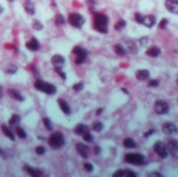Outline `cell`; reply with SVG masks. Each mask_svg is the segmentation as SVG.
Segmentation results:
<instances>
[{"label": "cell", "mask_w": 178, "mask_h": 177, "mask_svg": "<svg viewBox=\"0 0 178 177\" xmlns=\"http://www.w3.org/2000/svg\"><path fill=\"white\" fill-rule=\"evenodd\" d=\"M93 26L95 30L100 34H107L108 31V17L103 13H94Z\"/></svg>", "instance_id": "6da1fadb"}, {"label": "cell", "mask_w": 178, "mask_h": 177, "mask_svg": "<svg viewBox=\"0 0 178 177\" xmlns=\"http://www.w3.org/2000/svg\"><path fill=\"white\" fill-rule=\"evenodd\" d=\"M34 86L38 91H41L45 94H48V95H54L56 93V88L55 86H53L52 83H49V82H46L42 79H38L35 80L34 82Z\"/></svg>", "instance_id": "7a4b0ae2"}, {"label": "cell", "mask_w": 178, "mask_h": 177, "mask_svg": "<svg viewBox=\"0 0 178 177\" xmlns=\"http://www.w3.org/2000/svg\"><path fill=\"white\" fill-rule=\"evenodd\" d=\"M48 144L53 149H59L65 145V137L62 132L56 131L53 132L52 135L49 137Z\"/></svg>", "instance_id": "3957f363"}, {"label": "cell", "mask_w": 178, "mask_h": 177, "mask_svg": "<svg viewBox=\"0 0 178 177\" xmlns=\"http://www.w3.org/2000/svg\"><path fill=\"white\" fill-rule=\"evenodd\" d=\"M68 22L75 28H81L84 25L86 19L83 15L78 13H71L69 14V17H68Z\"/></svg>", "instance_id": "277c9868"}, {"label": "cell", "mask_w": 178, "mask_h": 177, "mask_svg": "<svg viewBox=\"0 0 178 177\" xmlns=\"http://www.w3.org/2000/svg\"><path fill=\"white\" fill-rule=\"evenodd\" d=\"M72 52L75 54V64L76 65H80L86 61L87 56V51L86 49H83L80 46H75L73 48Z\"/></svg>", "instance_id": "5b68a950"}, {"label": "cell", "mask_w": 178, "mask_h": 177, "mask_svg": "<svg viewBox=\"0 0 178 177\" xmlns=\"http://www.w3.org/2000/svg\"><path fill=\"white\" fill-rule=\"evenodd\" d=\"M125 160L132 165H144L145 156L141 153H127L125 155Z\"/></svg>", "instance_id": "8992f818"}, {"label": "cell", "mask_w": 178, "mask_h": 177, "mask_svg": "<svg viewBox=\"0 0 178 177\" xmlns=\"http://www.w3.org/2000/svg\"><path fill=\"white\" fill-rule=\"evenodd\" d=\"M153 149H154L155 153H156L160 157H161V159H167V157H168L169 151H168V148H167V145L164 143V142H161V141L155 142L154 146H153Z\"/></svg>", "instance_id": "52a82bcc"}, {"label": "cell", "mask_w": 178, "mask_h": 177, "mask_svg": "<svg viewBox=\"0 0 178 177\" xmlns=\"http://www.w3.org/2000/svg\"><path fill=\"white\" fill-rule=\"evenodd\" d=\"M169 104L164 100L158 99L154 103V111L155 113L158 114V115H166V114L169 113Z\"/></svg>", "instance_id": "ba28073f"}, {"label": "cell", "mask_w": 178, "mask_h": 177, "mask_svg": "<svg viewBox=\"0 0 178 177\" xmlns=\"http://www.w3.org/2000/svg\"><path fill=\"white\" fill-rule=\"evenodd\" d=\"M161 130H163V132L167 135H173L178 133V127L175 124L172 123V122H166V123H164L163 126H161Z\"/></svg>", "instance_id": "9c48e42d"}, {"label": "cell", "mask_w": 178, "mask_h": 177, "mask_svg": "<svg viewBox=\"0 0 178 177\" xmlns=\"http://www.w3.org/2000/svg\"><path fill=\"white\" fill-rule=\"evenodd\" d=\"M169 153L174 156L175 159H178V141L177 140H170L167 145Z\"/></svg>", "instance_id": "30bf717a"}, {"label": "cell", "mask_w": 178, "mask_h": 177, "mask_svg": "<svg viewBox=\"0 0 178 177\" xmlns=\"http://www.w3.org/2000/svg\"><path fill=\"white\" fill-rule=\"evenodd\" d=\"M65 62L66 59L61 54H55L51 58V64L53 65L54 68H61V69H63V67L65 66Z\"/></svg>", "instance_id": "8fae6325"}, {"label": "cell", "mask_w": 178, "mask_h": 177, "mask_svg": "<svg viewBox=\"0 0 178 177\" xmlns=\"http://www.w3.org/2000/svg\"><path fill=\"white\" fill-rule=\"evenodd\" d=\"M166 10L172 14H178V0H166Z\"/></svg>", "instance_id": "7c38bea8"}, {"label": "cell", "mask_w": 178, "mask_h": 177, "mask_svg": "<svg viewBox=\"0 0 178 177\" xmlns=\"http://www.w3.org/2000/svg\"><path fill=\"white\" fill-rule=\"evenodd\" d=\"M76 150H77L79 155H81V157H83V159H87L89 157L90 148L87 145H84V144L83 143L76 144Z\"/></svg>", "instance_id": "4fadbf2b"}, {"label": "cell", "mask_w": 178, "mask_h": 177, "mask_svg": "<svg viewBox=\"0 0 178 177\" xmlns=\"http://www.w3.org/2000/svg\"><path fill=\"white\" fill-rule=\"evenodd\" d=\"M26 47L30 51H38L40 48V43H39V41L34 37V38H31L30 41L26 42Z\"/></svg>", "instance_id": "5bb4252c"}, {"label": "cell", "mask_w": 178, "mask_h": 177, "mask_svg": "<svg viewBox=\"0 0 178 177\" xmlns=\"http://www.w3.org/2000/svg\"><path fill=\"white\" fill-rule=\"evenodd\" d=\"M57 102H59V107H61V110L63 113L65 114V115H70L71 114V108H70V105L68 104V102L66 101V100L64 99H57Z\"/></svg>", "instance_id": "9a60e30c"}, {"label": "cell", "mask_w": 178, "mask_h": 177, "mask_svg": "<svg viewBox=\"0 0 178 177\" xmlns=\"http://www.w3.org/2000/svg\"><path fill=\"white\" fill-rule=\"evenodd\" d=\"M156 23V18L154 17L153 15H147L146 17H144V20H143V24L148 28H151L155 25Z\"/></svg>", "instance_id": "2e32d148"}, {"label": "cell", "mask_w": 178, "mask_h": 177, "mask_svg": "<svg viewBox=\"0 0 178 177\" xmlns=\"http://www.w3.org/2000/svg\"><path fill=\"white\" fill-rule=\"evenodd\" d=\"M136 79H139V80H141V81H144V80L149 79L150 73H149V71H148V70L142 69V70L136 71Z\"/></svg>", "instance_id": "e0dca14e"}, {"label": "cell", "mask_w": 178, "mask_h": 177, "mask_svg": "<svg viewBox=\"0 0 178 177\" xmlns=\"http://www.w3.org/2000/svg\"><path fill=\"white\" fill-rule=\"evenodd\" d=\"M160 53H161V50L157 46H152V47H150L149 49H147L146 51V54L148 56H150V58H157Z\"/></svg>", "instance_id": "ac0fdd59"}, {"label": "cell", "mask_w": 178, "mask_h": 177, "mask_svg": "<svg viewBox=\"0 0 178 177\" xmlns=\"http://www.w3.org/2000/svg\"><path fill=\"white\" fill-rule=\"evenodd\" d=\"M7 94H9L10 96L13 98V99L17 100V101H20V102H23V101H24V97L22 96V95L19 93L18 91H16V90L9 89V90H7Z\"/></svg>", "instance_id": "d6986e66"}, {"label": "cell", "mask_w": 178, "mask_h": 177, "mask_svg": "<svg viewBox=\"0 0 178 177\" xmlns=\"http://www.w3.org/2000/svg\"><path fill=\"white\" fill-rule=\"evenodd\" d=\"M24 10H25V12L28 14V15L34 16L35 14L34 4L32 3L30 0H26V1H25V3H24Z\"/></svg>", "instance_id": "ffe728a7"}, {"label": "cell", "mask_w": 178, "mask_h": 177, "mask_svg": "<svg viewBox=\"0 0 178 177\" xmlns=\"http://www.w3.org/2000/svg\"><path fill=\"white\" fill-rule=\"evenodd\" d=\"M73 131L77 135H83L84 133L89 131V127L84 124H78V125H76V127L74 128Z\"/></svg>", "instance_id": "44dd1931"}, {"label": "cell", "mask_w": 178, "mask_h": 177, "mask_svg": "<svg viewBox=\"0 0 178 177\" xmlns=\"http://www.w3.org/2000/svg\"><path fill=\"white\" fill-rule=\"evenodd\" d=\"M24 170L26 171L27 173L29 174L30 176H34V177H39L42 175V172H41L40 170H37V169H34V168H31V167H29L28 165H25L23 167Z\"/></svg>", "instance_id": "7402d4cb"}, {"label": "cell", "mask_w": 178, "mask_h": 177, "mask_svg": "<svg viewBox=\"0 0 178 177\" xmlns=\"http://www.w3.org/2000/svg\"><path fill=\"white\" fill-rule=\"evenodd\" d=\"M114 51L116 52V54H118V55L120 56H125L126 54H127V50L120 44H116L114 46Z\"/></svg>", "instance_id": "603a6c76"}, {"label": "cell", "mask_w": 178, "mask_h": 177, "mask_svg": "<svg viewBox=\"0 0 178 177\" xmlns=\"http://www.w3.org/2000/svg\"><path fill=\"white\" fill-rule=\"evenodd\" d=\"M123 42L126 43V45L128 46V51H129V52L133 53V54H136V52H138V49H136L135 42H132L131 40H126V39L123 40Z\"/></svg>", "instance_id": "cb8c5ba5"}, {"label": "cell", "mask_w": 178, "mask_h": 177, "mask_svg": "<svg viewBox=\"0 0 178 177\" xmlns=\"http://www.w3.org/2000/svg\"><path fill=\"white\" fill-rule=\"evenodd\" d=\"M123 145H124V147H126V148H136V143L135 142V140L131 138H125L124 140H123Z\"/></svg>", "instance_id": "d4e9b609"}, {"label": "cell", "mask_w": 178, "mask_h": 177, "mask_svg": "<svg viewBox=\"0 0 178 177\" xmlns=\"http://www.w3.org/2000/svg\"><path fill=\"white\" fill-rule=\"evenodd\" d=\"M1 129H2V132H3L7 138L10 139L12 141H15V135H14V132L6 126V125H4V124L1 125Z\"/></svg>", "instance_id": "484cf974"}, {"label": "cell", "mask_w": 178, "mask_h": 177, "mask_svg": "<svg viewBox=\"0 0 178 177\" xmlns=\"http://www.w3.org/2000/svg\"><path fill=\"white\" fill-rule=\"evenodd\" d=\"M54 23H55L56 26H62L66 23V20L64 18V16L62 14H56L55 18H54Z\"/></svg>", "instance_id": "4316f807"}, {"label": "cell", "mask_w": 178, "mask_h": 177, "mask_svg": "<svg viewBox=\"0 0 178 177\" xmlns=\"http://www.w3.org/2000/svg\"><path fill=\"white\" fill-rule=\"evenodd\" d=\"M125 26H126V21L124 19H120V20H118L116 24H115V29H116L117 31H120L122 30Z\"/></svg>", "instance_id": "83f0119b"}, {"label": "cell", "mask_w": 178, "mask_h": 177, "mask_svg": "<svg viewBox=\"0 0 178 177\" xmlns=\"http://www.w3.org/2000/svg\"><path fill=\"white\" fill-rule=\"evenodd\" d=\"M16 135H17L20 139H23V140L27 138V133L25 132V130L19 126L16 127Z\"/></svg>", "instance_id": "f1b7e54d"}, {"label": "cell", "mask_w": 178, "mask_h": 177, "mask_svg": "<svg viewBox=\"0 0 178 177\" xmlns=\"http://www.w3.org/2000/svg\"><path fill=\"white\" fill-rule=\"evenodd\" d=\"M20 121H21V117L19 115H17V114H13V116L10 117L9 123L10 125H16V124H18Z\"/></svg>", "instance_id": "f546056e"}, {"label": "cell", "mask_w": 178, "mask_h": 177, "mask_svg": "<svg viewBox=\"0 0 178 177\" xmlns=\"http://www.w3.org/2000/svg\"><path fill=\"white\" fill-rule=\"evenodd\" d=\"M92 128H93V130H94V131H96V132H100L101 130H102V128H103V124L101 123L100 121H95L94 123H93Z\"/></svg>", "instance_id": "4dcf8cb0"}, {"label": "cell", "mask_w": 178, "mask_h": 177, "mask_svg": "<svg viewBox=\"0 0 178 177\" xmlns=\"http://www.w3.org/2000/svg\"><path fill=\"white\" fill-rule=\"evenodd\" d=\"M43 123L44 125H45L46 129L47 130H53V126H52V123H51V120L49 118H44L43 119Z\"/></svg>", "instance_id": "1f68e13d"}, {"label": "cell", "mask_w": 178, "mask_h": 177, "mask_svg": "<svg viewBox=\"0 0 178 177\" xmlns=\"http://www.w3.org/2000/svg\"><path fill=\"white\" fill-rule=\"evenodd\" d=\"M32 28L34 29V30H42V29L44 28V25L42 23L40 22V21H38V20H34V22H32Z\"/></svg>", "instance_id": "d6a6232c"}, {"label": "cell", "mask_w": 178, "mask_h": 177, "mask_svg": "<svg viewBox=\"0 0 178 177\" xmlns=\"http://www.w3.org/2000/svg\"><path fill=\"white\" fill-rule=\"evenodd\" d=\"M17 71H18V67L13 64H10V66L6 68V73H9V74H15Z\"/></svg>", "instance_id": "836d02e7"}, {"label": "cell", "mask_w": 178, "mask_h": 177, "mask_svg": "<svg viewBox=\"0 0 178 177\" xmlns=\"http://www.w3.org/2000/svg\"><path fill=\"white\" fill-rule=\"evenodd\" d=\"M83 140L86 141V142H87V143H92V142H93V139H94L90 131L86 132V133H84V135H83Z\"/></svg>", "instance_id": "e575fe53"}, {"label": "cell", "mask_w": 178, "mask_h": 177, "mask_svg": "<svg viewBox=\"0 0 178 177\" xmlns=\"http://www.w3.org/2000/svg\"><path fill=\"white\" fill-rule=\"evenodd\" d=\"M168 23H169V20L167 18H164V19H161L160 20V29H166L167 28V25H168Z\"/></svg>", "instance_id": "d590c367"}, {"label": "cell", "mask_w": 178, "mask_h": 177, "mask_svg": "<svg viewBox=\"0 0 178 177\" xmlns=\"http://www.w3.org/2000/svg\"><path fill=\"white\" fill-rule=\"evenodd\" d=\"M83 169L87 171V172L91 173V172H93V170H94V167H93V165L91 164V163H84Z\"/></svg>", "instance_id": "8d00e7d4"}, {"label": "cell", "mask_w": 178, "mask_h": 177, "mask_svg": "<svg viewBox=\"0 0 178 177\" xmlns=\"http://www.w3.org/2000/svg\"><path fill=\"white\" fill-rule=\"evenodd\" d=\"M73 90L76 92H80L83 90V82H77L75 84H73Z\"/></svg>", "instance_id": "74e56055"}, {"label": "cell", "mask_w": 178, "mask_h": 177, "mask_svg": "<svg viewBox=\"0 0 178 177\" xmlns=\"http://www.w3.org/2000/svg\"><path fill=\"white\" fill-rule=\"evenodd\" d=\"M135 20H136L139 24H143L144 17H143V16H142L140 13H136V14H135Z\"/></svg>", "instance_id": "f35d334b"}, {"label": "cell", "mask_w": 178, "mask_h": 177, "mask_svg": "<svg viewBox=\"0 0 178 177\" xmlns=\"http://www.w3.org/2000/svg\"><path fill=\"white\" fill-rule=\"evenodd\" d=\"M54 70H55V72L57 73V74L61 76L63 80H66V79H67V76H66L65 73L63 72V70L61 69V68H54Z\"/></svg>", "instance_id": "ab89813d"}, {"label": "cell", "mask_w": 178, "mask_h": 177, "mask_svg": "<svg viewBox=\"0 0 178 177\" xmlns=\"http://www.w3.org/2000/svg\"><path fill=\"white\" fill-rule=\"evenodd\" d=\"M45 152H46V150L43 146H38L37 148H35V153L38 155H43V154H45Z\"/></svg>", "instance_id": "60d3db41"}, {"label": "cell", "mask_w": 178, "mask_h": 177, "mask_svg": "<svg viewBox=\"0 0 178 177\" xmlns=\"http://www.w3.org/2000/svg\"><path fill=\"white\" fill-rule=\"evenodd\" d=\"M113 176L114 177H123V176H125V171H123V170H118L116 171L114 174H113Z\"/></svg>", "instance_id": "b9f144b4"}, {"label": "cell", "mask_w": 178, "mask_h": 177, "mask_svg": "<svg viewBox=\"0 0 178 177\" xmlns=\"http://www.w3.org/2000/svg\"><path fill=\"white\" fill-rule=\"evenodd\" d=\"M148 41H149V38L148 37H142L141 39H140V43H141L142 46H145V45H147Z\"/></svg>", "instance_id": "7bdbcfd3"}, {"label": "cell", "mask_w": 178, "mask_h": 177, "mask_svg": "<svg viewBox=\"0 0 178 177\" xmlns=\"http://www.w3.org/2000/svg\"><path fill=\"white\" fill-rule=\"evenodd\" d=\"M148 86H158V80L157 79H151L148 82Z\"/></svg>", "instance_id": "ee69618b"}, {"label": "cell", "mask_w": 178, "mask_h": 177, "mask_svg": "<svg viewBox=\"0 0 178 177\" xmlns=\"http://www.w3.org/2000/svg\"><path fill=\"white\" fill-rule=\"evenodd\" d=\"M125 176H128V177H136V174L131 170H126L125 171Z\"/></svg>", "instance_id": "f6af8a7d"}, {"label": "cell", "mask_w": 178, "mask_h": 177, "mask_svg": "<svg viewBox=\"0 0 178 177\" xmlns=\"http://www.w3.org/2000/svg\"><path fill=\"white\" fill-rule=\"evenodd\" d=\"M87 3L89 5L90 9H92V7H94L96 5V1L95 0H87Z\"/></svg>", "instance_id": "bcb514c9"}, {"label": "cell", "mask_w": 178, "mask_h": 177, "mask_svg": "<svg viewBox=\"0 0 178 177\" xmlns=\"http://www.w3.org/2000/svg\"><path fill=\"white\" fill-rule=\"evenodd\" d=\"M154 132H155L154 129H150L149 131H147L146 133H144V137H145V138H148V137H150L151 135H153Z\"/></svg>", "instance_id": "7dc6e473"}, {"label": "cell", "mask_w": 178, "mask_h": 177, "mask_svg": "<svg viewBox=\"0 0 178 177\" xmlns=\"http://www.w3.org/2000/svg\"><path fill=\"white\" fill-rule=\"evenodd\" d=\"M100 152H101V149H100V147L98 146V145H96L94 147V153L96 155H98V154H100Z\"/></svg>", "instance_id": "c3c4849f"}, {"label": "cell", "mask_w": 178, "mask_h": 177, "mask_svg": "<svg viewBox=\"0 0 178 177\" xmlns=\"http://www.w3.org/2000/svg\"><path fill=\"white\" fill-rule=\"evenodd\" d=\"M150 177H161V176H163V175H161V174L160 173H157V172H154V173H151V174H150V175H149Z\"/></svg>", "instance_id": "681fc988"}, {"label": "cell", "mask_w": 178, "mask_h": 177, "mask_svg": "<svg viewBox=\"0 0 178 177\" xmlns=\"http://www.w3.org/2000/svg\"><path fill=\"white\" fill-rule=\"evenodd\" d=\"M0 155H1V157L2 159H6V155H5V152H4V150L2 148H0Z\"/></svg>", "instance_id": "f907efd6"}, {"label": "cell", "mask_w": 178, "mask_h": 177, "mask_svg": "<svg viewBox=\"0 0 178 177\" xmlns=\"http://www.w3.org/2000/svg\"><path fill=\"white\" fill-rule=\"evenodd\" d=\"M122 92H123V93H124V94H126V95L129 94V92H128V90L126 89V88H122Z\"/></svg>", "instance_id": "816d5d0a"}, {"label": "cell", "mask_w": 178, "mask_h": 177, "mask_svg": "<svg viewBox=\"0 0 178 177\" xmlns=\"http://www.w3.org/2000/svg\"><path fill=\"white\" fill-rule=\"evenodd\" d=\"M103 111V108H99V110L97 111V113H96V115L97 116H99V115H101V113Z\"/></svg>", "instance_id": "f5cc1de1"}, {"label": "cell", "mask_w": 178, "mask_h": 177, "mask_svg": "<svg viewBox=\"0 0 178 177\" xmlns=\"http://www.w3.org/2000/svg\"><path fill=\"white\" fill-rule=\"evenodd\" d=\"M3 12H4V7L2 6L1 4H0V15H1V14H3Z\"/></svg>", "instance_id": "db71d44e"}, {"label": "cell", "mask_w": 178, "mask_h": 177, "mask_svg": "<svg viewBox=\"0 0 178 177\" xmlns=\"http://www.w3.org/2000/svg\"><path fill=\"white\" fill-rule=\"evenodd\" d=\"M2 94H3V89H2V86H0V97H2Z\"/></svg>", "instance_id": "11a10c76"}, {"label": "cell", "mask_w": 178, "mask_h": 177, "mask_svg": "<svg viewBox=\"0 0 178 177\" xmlns=\"http://www.w3.org/2000/svg\"><path fill=\"white\" fill-rule=\"evenodd\" d=\"M7 1H10V2H14L15 0H7Z\"/></svg>", "instance_id": "9f6ffc18"}, {"label": "cell", "mask_w": 178, "mask_h": 177, "mask_svg": "<svg viewBox=\"0 0 178 177\" xmlns=\"http://www.w3.org/2000/svg\"><path fill=\"white\" fill-rule=\"evenodd\" d=\"M177 83H178V78H177Z\"/></svg>", "instance_id": "6f0895ef"}]
</instances>
